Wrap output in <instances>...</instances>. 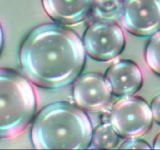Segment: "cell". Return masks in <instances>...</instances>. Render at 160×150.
Segmentation results:
<instances>
[{
  "mask_svg": "<svg viewBox=\"0 0 160 150\" xmlns=\"http://www.w3.org/2000/svg\"><path fill=\"white\" fill-rule=\"evenodd\" d=\"M19 58L28 80L41 88L61 89L79 76L85 65L86 50L73 30L47 24L28 34L20 49Z\"/></svg>",
  "mask_w": 160,
  "mask_h": 150,
  "instance_id": "1",
  "label": "cell"
},
{
  "mask_svg": "<svg viewBox=\"0 0 160 150\" xmlns=\"http://www.w3.org/2000/svg\"><path fill=\"white\" fill-rule=\"evenodd\" d=\"M93 128L85 112L73 104H49L35 117L31 138L38 149H83L91 144Z\"/></svg>",
  "mask_w": 160,
  "mask_h": 150,
  "instance_id": "2",
  "label": "cell"
},
{
  "mask_svg": "<svg viewBox=\"0 0 160 150\" xmlns=\"http://www.w3.org/2000/svg\"><path fill=\"white\" fill-rule=\"evenodd\" d=\"M37 98L32 84L10 69L0 68V139L22 134L35 114Z\"/></svg>",
  "mask_w": 160,
  "mask_h": 150,
  "instance_id": "3",
  "label": "cell"
},
{
  "mask_svg": "<svg viewBox=\"0 0 160 150\" xmlns=\"http://www.w3.org/2000/svg\"><path fill=\"white\" fill-rule=\"evenodd\" d=\"M152 110L140 97H124L115 102L109 114V123L119 137L139 138L152 125Z\"/></svg>",
  "mask_w": 160,
  "mask_h": 150,
  "instance_id": "4",
  "label": "cell"
},
{
  "mask_svg": "<svg viewBox=\"0 0 160 150\" xmlns=\"http://www.w3.org/2000/svg\"><path fill=\"white\" fill-rule=\"evenodd\" d=\"M86 52L95 60L108 62L118 57L125 48V35L119 25L109 21L93 22L83 35Z\"/></svg>",
  "mask_w": 160,
  "mask_h": 150,
  "instance_id": "5",
  "label": "cell"
},
{
  "mask_svg": "<svg viewBox=\"0 0 160 150\" xmlns=\"http://www.w3.org/2000/svg\"><path fill=\"white\" fill-rule=\"evenodd\" d=\"M120 19L133 35L152 36L160 30V0H123Z\"/></svg>",
  "mask_w": 160,
  "mask_h": 150,
  "instance_id": "6",
  "label": "cell"
},
{
  "mask_svg": "<svg viewBox=\"0 0 160 150\" xmlns=\"http://www.w3.org/2000/svg\"><path fill=\"white\" fill-rule=\"evenodd\" d=\"M112 92L105 77L97 73H87L77 77L73 87L75 103L84 110L98 111L110 102Z\"/></svg>",
  "mask_w": 160,
  "mask_h": 150,
  "instance_id": "7",
  "label": "cell"
},
{
  "mask_svg": "<svg viewBox=\"0 0 160 150\" xmlns=\"http://www.w3.org/2000/svg\"><path fill=\"white\" fill-rule=\"evenodd\" d=\"M105 80L112 94L119 97L131 96L143 85V73L136 63L119 60L112 64L105 73Z\"/></svg>",
  "mask_w": 160,
  "mask_h": 150,
  "instance_id": "8",
  "label": "cell"
},
{
  "mask_svg": "<svg viewBox=\"0 0 160 150\" xmlns=\"http://www.w3.org/2000/svg\"><path fill=\"white\" fill-rule=\"evenodd\" d=\"M93 0H42L47 14L56 22L72 25L82 22L91 11Z\"/></svg>",
  "mask_w": 160,
  "mask_h": 150,
  "instance_id": "9",
  "label": "cell"
},
{
  "mask_svg": "<svg viewBox=\"0 0 160 150\" xmlns=\"http://www.w3.org/2000/svg\"><path fill=\"white\" fill-rule=\"evenodd\" d=\"M122 0H93L91 11L97 19L113 21L120 17Z\"/></svg>",
  "mask_w": 160,
  "mask_h": 150,
  "instance_id": "10",
  "label": "cell"
},
{
  "mask_svg": "<svg viewBox=\"0 0 160 150\" xmlns=\"http://www.w3.org/2000/svg\"><path fill=\"white\" fill-rule=\"evenodd\" d=\"M119 136L110 123L100 124L93 131L90 148H113L118 145Z\"/></svg>",
  "mask_w": 160,
  "mask_h": 150,
  "instance_id": "11",
  "label": "cell"
},
{
  "mask_svg": "<svg viewBox=\"0 0 160 150\" xmlns=\"http://www.w3.org/2000/svg\"><path fill=\"white\" fill-rule=\"evenodd\" d=\"M145 61L152 71L160 75V30L154 34L148 42Z\"/></svg>",
  "mask_w": 160,
  "mask_h": 150,
  "instance_id": "12",
  "label": "cell"
},
{
  "mask_svg": "<svg viewBox=\"0 0 160 150\" xmlns=\"http://www.w3.org/2000/svg\"><path fill=\"white\" fill-rule=\"evenodd\" d=\"M120 148H141V149H149L152 147L146 142L138 138H130L124 142Z\"/></svg>",
  "mask_w": 160,
  "mask_h": 150,
  "instance_id": "13",
  "label": "cell"
},
{
  "mask_svg": "<svg viewBox=\"0 0 160 150\" xmlns=\"http://www.w3.org/2000/svg\"><path fill=\"white\" fill-rule=\"evenodd\" d=\"M150 107L152 110V117L158 125H160V95L153 99Z\"/></svg>",
  "mask_w": 160,
  "mask_h": 150,
  "instance_id": "14",
  "label": "cell"
},
{
  "mask_svg": "<svg viewBox=\"0 0 160 150\" xmlns=\"http://www.w3.org/2000/svg\"><path fill=\"white\" fill-rule=\"evenodd\" d=\"M153 148H155V149H160V133L157 135L155 141H154Z\"/></svg>",
  "mask_w": 160,
  "mask_h": 150,
  "instance_id": "15",
  "label": "cell"
},
{
  "mask_svg": "<svg viewBox=\"0 0 160 150\" xmlns=\"http://www.w3.org/2000/svg\"><path fill=\"white\" fill-rule=\"evenodd\" d=\"M3 32H2V27H1V24H0V53L2 52V46H3Z\"/></svg>",
  "mask_w": 160,
  "mask_h": 150,
  "instance_id": "16",
  "label": "cell"
}]
</instances>
